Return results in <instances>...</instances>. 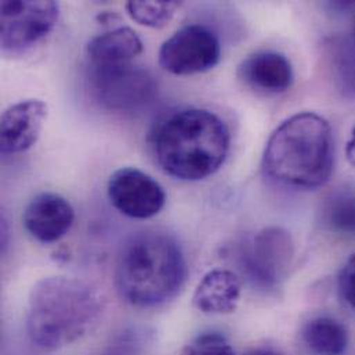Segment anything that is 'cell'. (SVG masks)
<instances>
[{"label":"cell","instance_id":"12","mask_svg":"<svg viewBox=\"0 0 355 355\" xmlns=\"http://www.w3.org/2000/svg\"><path fill=\"white\" fill-rule=\"evenodd\" d=\"M239 79L250 89L266 93L279 94L289 90L293 85V68L286 55L263 50L248 55L238 67Z\"/></svg>","mask_w":355,"mask_h":355},{"label":"cell","instance_id":"22","mask_svg":"<svg viewBox=\"0 0 355 355\" xmlns=\"http://www.w3.org/2000/svg\"><path fill=\"white\" fill-rule=\"evenodd\" d=\"M346 155H347L349 162L355 168V126L354 129H353V133H352V137H350V140L347 143Z\"/></svg>","mask_w":355,"mask_h":355},{"label":"cell","instance_id":"6","mask_svg":"<svg viewBox=\"0 0 355 355\" xmlns=\"http://www.w3.org/2000/svg\"><path fill=\"white\" fill-rule=\"evenodd\" d=\"M295 256L291 234L281 227L259 231L238 249L242 272L261 289H275L286 278Z\"/></svg>","mask_w":355,"mask_h":355},{"label":"cell","instance_id":"8","mask_svg":"<svg viewBox=\"0 0 355 355\" xmlns=\"http://www.w3.org/2000/svg\"><path fill=\"white\" fill-rule=\"evenodd\" d=\"M159 65L173 75H193L213 69L221 57L217 35L200 24L176 31L159 49Z\"/></svg>","mask_w":355,"mask_h":355},{"label":"cell","instance_id":"3","mask_svg":"<svg viewBox=\"0 0 355 355\" xmlns=\"http://www.w3.org/2000/svg\"><path fill=\"white\" fill-rule=\"evenodd\" d=\"M153 144L165 173L182 181H199L214 175L225 162L230 132L216 114L187 108L161 121Z\"/></svg>","mask_w":355,"mask_h":355},{"label":"cell","instance_id":"1","mask_svg":"<svg viewBox=\"0 0 355 355\" xmlns=\"http://www.w3.org/2000/svg\"><path fill=\"white\" fill-rule=\"evenodd\" d=\"M184 252L176 238L158 230L132 235L121 248L115 282L121 297L140 309L175 299L187 279Z\"/></svg>","mask_w":355,"mask_h":355},{"label":"cell","instance_id":"24","mask_svg":"<svg viewBox=\"0 0 355 355\" xmlns=\"http://www.w3.org/2000/svg\"><path fill=\"white\" fill-rule=\"evenodd\" d=\"M354 42H355V19H354Z\"/></svg>","mask_w":355,"mask_h":355},{"label":"cell","instance_id":"13","mask_svg":"<svg viewBox=\"0 0 355 355\" xmlns=\"http://www.w3.org/2000/svg\"><path fill=\"white\" fill-rule=\"evenodd\" d=\"M242 282L230 270H211L198 284L192 303L203 314H231L241 299Z\"/></svg>","mask_w":355,"mask_h":355},{"label":"cell","instance_id":"16","mask_svg":"<svg viewBox=\"0 0 355 355\" xmlns=\"http://www.w3.org/2000/svg\"><path fill=\"white\" fill-rule=\"evenodd\" d=\"M180 1H129L126 10L133 21L148 28H164L175 17Z\"/></svg>","mask_w":355,"mask_h":355},{"label":"cell","instance_id":"10","mask_svg":"<svg viewBox=\"0 0 355 355\" xmlns=\"http://www.w3.org/2000/svg\"><path fill=\"white\" fill-rule=\"evenodd\" d=\"M47 118V104L31 98L7 108L0 123V150L4 155L21 154L32 148Z\"/></svg>","mask_w":355,"mask_h":355},{"label":"cell","instance_id":"15","mask_svg":"<svg viewBox=\"0 0 355 355\" xmlns=\"http://www.w3.org/2000/svg\"><path fill=\"white\" fill-rule=\"evenodd\" d=\"M306 347L314 355H343L349 347L346 327L331 317L309 321L302 332Z\"/></svg>","mask_w":355,"mask_h":355},{"label":"cell","instance_id":"21","mask_svg":"<svg viewBox=\"0 0 355 355\" xmlns=\"http://www.w3.org/2000/svg\"><path fill=\"white\" fill-rule=\"evenodd\" d=\"M136 349H137L136 339L130 336H125L119 342H116L104 355H135Z\"/></svg>","mask_w":355,"mask_h":355},{"label":"cell","instance_id":"2","mask_svg":"<svg viewBox=\"0 0 355 355\" xmlns=\"http://www.w3.org/2000/svg\"><path fill=\"white\" fill-rule=\"evenodd\" d=\"M103 299L86 282L68 277H47L31 291L26 334L31 342L55 352L86 336L100 321Z\"/></svg>","mask_w":355,"mask_h":355},{"label":"cell","instance_id":"9","mask_svg":"<svg viewBox=\"0 0 355 355\" xmlns=\"http://www.w3.org/2000/svg\"><path fill=\"white\" fill-rule=\"evenodd\" d=\"M108 198L122 214L139 220L157 216L166 203L164 187L136 168H123L111 176Z\"/></svg>","mask_w":355,"mask_h":355},{"label":"cell","instance_id":"23","mask_svg":"<svg viewBox=\"0 0 355 355\" xmlns=\"http://www.w3.org/2000/svg\"><path fill=\"white\" fill-rule=\"evenodd\" d=\"M243 355H282L279 353H275L272 350H267V349H254V350H250L246 354Z\"/></svg>","mask_w":355,"mask_h":355},{"label":"cell","instance_id":"11","mask_svg":"<svg viewBox=\"0 0 355 355\" xmlns=\"http://www.w3.org/2000/svg\"><path fill=\"white\" fill-rule=\"evenodd\" d=\"M25 230L42 243H53L65 236L73 225L75 210L64 196L54 192L36 195L22 216Z\"/></svg>","mask_w":355,"mask_h":355},{"label":"cell","instance_id":"18","mask_svg":"<svg viewBox=\"0 0 355 355\" xmlns=\"http://www.w3.org/2000/svg\"><path fill=\"white\" fill-rule=\"evenodd\" d=\"M182 355H235L228 339L217 332L198 335L182 349Z\"/></svg>","mask_w":355,"mask_h":355},{"label":"cell","instance_id":"7","mask_svg":"<svg viewBox=\"0 0 355 355\" xmlns=\"http://www.w3.org/2000/svg\"><path fill=\"white\" fill-rule=\"evenodd\" d=\"M60 4L53 0L0 3V42L6 53L19 54L44 39L55 26Z\"/></svg>","mask_w":355,"mask_h":355},{"label":"cell","instance_id":"17","mask_svg":"<svg viewBox=\"0 0 355 355\" xmlns=\"http://www.w3.org/2000/svg\"><path fill=\"white\" fill-rule=\"evenodd\" d=\"M325 223L334 231L355 235V198L347 192L334 193L324 209Z\"/></svg>","mask_w":355,"mask_h":355},{"label":"cell","instance_id":"4","mask_svg":"<svg viewBox=\"0 0 355 355\" xmlns=\"http://www.w3.org/2000/svg\"><path fill=\"white\" fill-rule=\"evenodd\" d=\"M335 144L327 119L302 112L282 122L270 136L263 168L288 187L315 189L325 185L334 172Z\"/></svg>","mask_w":355,"mask_h":355},{"label":"cell","instance_id":"14","mask_svg":"<svg viewBox=\"0 0 355 355\" xmlns=\"http://www.w3.org/2000/svg\"><path fill=\"white\" fill-rule=\"evenodd\" d=\"M143 51V42L129 26H118L94 36L86 46L90 68H108L132 64Z\"/></svg>","mask_w":355,"mask_h":355},{"label":"cell","instance_id":"5","mask_svg":"<svg viewBox=\"0 0 355 355\" xmlns=\"http://www.w3.org/2000/svg\"><path fill=\"white\" fill-rule=\"evenodd\" d=\"M89 82L94 100L111 112L140 111L151 105L158 96V83L154 75L133 62L108 68H90Z\"/></svg>","mask_w":355,"mask_h":355},{"label":"cell","instance_id":"20","mask_svg":"<svg viewBox=\"0 0 355 355\" xmlns=\"http://www.w3.org/2000/svg\"><path fill=\"white\" fill-rule=\"evenodd\" d=\"M339 291L342 297L355 309V254L345 263L340 270Z\"/></svg>","mask_w":355,"mask_h":355},{"label":"cell","instance_id":"19","mask_svg":"<svg viewBox=\"0 0 355 355\" xmlns=\"http://www.w3.org/2000/svg\"><path fill=\"white\" fill-rule=\"evenodd\" d=\"M338 46V67L339 80L347 92L355 93V42L353 43H339Z\"/></svg>","mask_w":355,"mask_h":355}]
</instances>
